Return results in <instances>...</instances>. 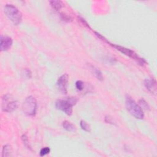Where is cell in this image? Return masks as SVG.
Masks as SVG:
<instances>
[{
  "mask_svg": "<svg viewBox=\"0 0 157 157\" xmlns=\"http://www.w3.org/2000/svg\"><path fill=\"white\" fill-rule=\"evenodd\" d=\"M95 33L99 38H100V39H101V40L105 41L106 43H107V44H109V45L111 46L112 47L116 48V50H117L118 51L120 52L123 54L125 55L126 56L131 58V59L136 60L137 62H138V63L139 64H140L141 66H143V65L147 64L146 61L144 59H142V58H140L136 53H135L133 51L130 50V48H127L126 47H122V46H119V45L112 44V43H109L108 41H107L104 36L101 35L100 33H97L96 31H95Z\"/></svg>",
  "mask_w": 157,
  "mask_h": 157,
  "instance_id": "6da1fadb",
  "label": "cell"
},
{
  "mask_svg": "<svg viewBox=\"0 0 157 157\" xmlns=\"http://www.w3.org/2000/svg\"><path fill=\"white\" fill-rule=\"evenodd\" d=\"M78 101L76 97H68L61 100H58L55 103V107L57 109L60 110L68 116L72 114V107Z\"/></svg>",
  "mask_w": 157,
  "mask_h": 157,
  "instance_id": "7a4b0ae2",
  "label": "cell"
},
{
  "mask_svg": "<svg viewBox=\"0 0 157 157\" xmlns=\"http://www.w3.org/2000/svg\"><path fill=\"white\" fill-rule=\"evenodd\" d=\"M4 12L6 17L15 25H18L22 21V14L18 8L11 4H6L4 7Z\"/></svg>",
  "mask_w": 157,
  "mask_h": 157,
  "instance_id": "3957f363",
  "label": "cell"
},
{
  "mask_svg": "<svg viewBox=\"0 0 157 157\" xmlns=\"http://www.w3.org/2000/svg\"><path fill=\"white\" fill-rule=\"evenodd\" d=\"M125 104L127 111L130 114L137 119L142 120L144 118V114L141 107L130 96H127Z\"/></svg>",
  "mask_w": 157,
  "mask_h": 157,
  "instance_id": "277c9868",
  "label": "cell"
},
{
  "mask_svg": "<svg viewBox=\"0 0 157 157\" xmlns=\"http://www.w3.org/2000/svg\"><path fill=\"white\" fill-rule=\"evenodd\" d=\"M38 104L36 99L32 96L25 98L22 104V111L28 117H34L37 112Z\"/></svg>",
  "mask_w": 157,
  "mask_h": 157,
  "instance_id": "5b68a950",
  "label": "cell"
},
{
  "mask_svg": "<svg viewBox=\"0 0 157 157\" xmlns=\"http://www.w3.org/2000/svg\"><path fill=\"white\" fill-rule=\"evenodd\" d=\"M17 108V101L9 95H4L2 99V109L6 112H12Z\"/></svg>",
  "mask_w": 157,
  "mask_h": 157,
  "instance_id": "8992f818",
  "label": "cell"
},
{
  "mask_svg": "<svg viewBox=\"0 0 157 157\" xmlns=\"http://www.w3.org/2000/svg\"><path fill=\"white\" fill-rule=\"evenodd\" d=\"M69 80V76L67 74H64L61 76L56 82V87L60 92L62 94H67L68 84Z\"/></svg>",
  "mask_w": 157,
  "mask_h": 157,
  "instance_id": "52a82bcc",
  "label": "cell"
},
{
  "mask_svg": "<svg viewBox=\"0 0 157 157\" xmlns=\"http://www.w3.org/2000/svg\"><path fill=\"white\" fill-rule=\"evenodd\" d=\"M0 41H1V43H0V49H1V52L7 51L11 48L13 43L11 38L1 35Z\"/></svg>",
  "mask_w": 157,
  "mask_h": 157,
  "instance_id": "ba28073f",
  "label": "cell"
},
{
  "mask_svg": "<svg viewBox=\"0 0 157 157\" xmlns=\"http://www.w3.org/2000/svg\"><path fill=\"white\" fill-rule=\"evenodd\" d=\"M144 86L152 93H156V82L153 79H146L144 80Z\"/></svg>",
  "mask_w": 157,
  "mask_h": 157,
  "instance_id": "9c48e42d",
  "label": "cell"
},
{
  "mask_svg": "<svg viewBox=\"0 0 157 157\" xmlns=\"http://www.w3.org/2000/svg\"><path fill=\"white\" fill-rule=\"evenodd\" d=\"M90 69L91 71H92V72L93 73V75L97 78L98 80H100V81L103 80L104 78L103 76V74L100 69H98V68H95L92 65H90Z\"/></svg>",
  "mask_w": 157,
  "mask_h": 157,
  "instance_id": "30bf717a",
  "label": "cell"
},
{
  "mask_svg": "<svg viewBox=\"0 0 157 157\" xmlns=\"http://www.w3.org/2000/svg\"><path fill=\"white\" fill-rule=\"evenodd\" d=\"M50 4L54 9L55 11H59L64 6V4L61 1H59V0H53V1H50Z\"/></svg>",
  "mask_w": 157,
  "mask_h": 157,
  "instance_id": "8fae6325",
  "label": "cell"
},
{
  "mask_svg": "<svg viewBox=\"0 0 157 157\" xmlns=\"http://www.w3.org/2000/svg\"><path fill=\"white\" fill-rule=\"evenodd\" d=\"M63 127L64 130H67L69 132H74L76 130V127L74 126L73 124H72L71 122L65 120L63 122Z\"/></svg>",
  "mask_w": 157,
  "mask_h": 157,
  "instance_id": "7c38bea8",
  "label": "cell"
},
{
  "mask_svg": "<svg viewBox=\"0 0 157 157\" xmlns=\"http://www.w3.org/2000/svg\"><path fill=\"white\" fill-rule=\"evenodd\" d=\"M11 155V147L6 144L3 146V150H2V157H8Z\"/></svg>",
  "mask_w": 157,
  "mask_h": 157,
  "instance_id": "4fadbf2b",
  "label": "cell"
},
{
  "mask_svg": "<svg viewBox=\"0 0 157 157\" xmlns=\"http://www.w3.org/2000/svg\"><path fill=\"white\" fill-rule=\"evenodd\" d=\"M139 106L141 107V109L145 111H150V106L148 105V103L144 100V99L142 98L139 101Z\"/></svg>",
  "mask_w": 157,
  "mask_h": 157,
  "instance_id": "5bb4252c",
  "label": "cell"
},
{
  "mask_svg": "<svg viewBox=\"0 0 157 157\" xmlns=\"http://www.w3.org/2000/svg\"><path fill=\"white\" fill-rule=\"evenodd\" d=\"M80 125L81 128L83 130H84L85 131L90 132L91 131V128H90V125L85 120H81L80 122Z\"/></svg>",
  "mask_w": 157,
  "mask_h": 157,
  "instance_id": "9a60e30c",
  "label": "cell"
},
{
  "mask_svg": "<svg viewBox=\"0 0 157 157\" xmlns=\"http://www.w3.org/2000/svg\"><path fill=\"white\" fill-rule=\"evenodd\" d=\"M22 142L23 143V145L25 147L27 148H28V149L31 150V147L30 145V143H29V140H28V138L27 137V136L26 135H23L22 136Z\"/></svg>",
  "mask_w": 157,
  "mask_h": 157,
  "instance_id": "2e32d148",
  "label": "cell"
},
{
  "mask_svg": "<svg viewBox=\"0 0 157 157\" xmlns=\"http://www.w3.org/2000/svg\"><path fill=\"white\" fill-rule=\"evenodd\" d=\"M50 152H51V148L49 147H46L41 148L40 152H39V155L41 156H43L48 153H50Z\"/></svg>",
  "mask_w": 157,
  "mask_h": 157,
  "instance_id": "e0dca14e",
  "label": "cell"
},
{
  "mask_svg": "<svg viewBox=\"0 0 157 157\" xmlns=\"http://www.w3.org/2000/svg\"><path fill=\"white\" fill-rule=\"evenodd\" d=\"M76 87L78 91H82L84 89V83L82 80H77L76 82Z\"/></svg>",
  "mask_w": 157,
  "mask_h": 157,
  "instance_id": "ac0fdd59",
  "label": "cell"
},
{
  "mask_svg": "<svg viewBox=\"0 0 157 157\" xmlns=\"http://www.w3.org/2000/svg\"><path fill=\"white\" fill-rule=\"evenodd\" d=\"M60 18L61 19L66 22H70L72 21V18L70 17L69 15H68L65 14L63 13H61L60 14Z\"/></svg>",
  "mask_w": 157,
  "mask_h": 157,
  "instance_id": "d6986e66",
  "label": "cell"
},
{
  "mask_svg": "<svg viewBox=\"0 0 157 157\" xmlns=\"http://www.w3.org/2000/svg\"><path fill=\"white\" fill-rule=\"evenodd\" d=\"M23 75L24 76V77H25L27 79H31L32 77V74L30 70H29L28 69H25L23 71Z\"/></svg>",
  "mask_w": 157,
  "mask_h": 157,
  "instance_id": "ffe728a7",
  "label": "cell"
},
{
  "mask_svg": "<svg viewBox=\"0 0 157 157\" xmlns=\"http://www.w3.org/2000/svg\"><path fill=\"white\" fill-rule=\"evenodd\" d=\"M105 122L107 123H111L112 125H115V122L113 120V119L110 116H106L105 117Z\"/></svg>",
  "mask_w": 157,
  "mask_h": 157,
  "instance_id": "44dd1931",
  "label": "cell"
},
{
  "mask_svg": "<svg viewBox=\"0 0 157 157\" xmlns=\"http://www.w3.org/2000/svg\"><path fill=\"white\" fill-rule=\"evenodd\" d=\"M79 20L81 22V23L84 25H85V26L86 27H87L88 28L91 29V28H90V26H89V25H88V24L87 23V22L84 19H83V18L81 17H79Z\"/></svg>",
  "mask_w": 157,
  "mask_h": 157,
  "instance_id": "7402d4cb",
  "label": "cell"
}]
</instances>
